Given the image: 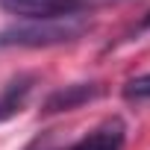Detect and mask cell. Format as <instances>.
Wrapping results in <instances>:
<instances>
[{
  "label": "cell",
  "instance_id": "6da1fadb",
  "mask_svg": "<svg viewBox=\"0 0 150 150\" xmlns=\"http://www.w3.org/2000/svg\"><path fill=\"white\" fill-rule=\"evenodd\" d=\"M86 30V21L77 15L65 18H44V21H27L18 27H9L0 35V44H21V47H47V44H62L77 38Z\"/></svg>",
  "mask_w": 150,
  "mask_h": 150
},
{
  "label": "cell",
  "instance_id": "7a4b0ae2",
  "mask_svg": "<svg viewBox=\"0 0 150 150\" xmlns=\"http://www.w3.org/2000/svg\"><path fill=\"white\" fill-rule=\"evenodd\" d=\"M6 12L27 18V21H44V18H65L77 15L83 0H0Z\"/></svg>",
  "mask_w": 150,
  "mask_h": 150
},
{
  "label": "cell",
  "instance_id": "3957f363",
  "mask_svg": "<svg viewBox=\"0 0 150 150\" xmlns=\"http://www.w3.org/2000/svg\"><path fill=\"white\" fill-rule=\"evenodd\" d=\"M124 138H127L124 121L112 118V121L100 124L94 132H88L86 138H80L71 150H121V147H124Z\"/></svg>",
  "mask_w": 150,
  "mask_h": 150
},
{
  "label": "cell",
  "instance_id": "277c9868",
  "mask_svg": "<svg viewBox=\"0 0 150 150\" xmlns=\"http://www.w3.org/2000/svg\"><path fill=\"white\" fill-rule=\"evenodd\" d=\"M97 94L94 86H71L65 91H56L50 100H47V112H62V109H74V106H80L83 100H91Z\"/></svg>",
  "mask_w": 150,
  "mask_h": 150
},
{
  "label": "cell",
  "instance_id": "5b68a950",
  "mask_svg": "<svg viewBox=\"0 0 150 150\" xmlns=\"http://www.w3.org/2000/svg\"><path fill=\"white\" fill-rule=\"evenodd\" d=\"M27 91H30V77H21V80H15V83H9V88H6V94H3V100H0V121H3V118H9V115H15V112H18V106L24 103V97H27Z\"/></svg>",
  "mask_w": 150,
  "mask_h": 150
},
{
  "label": "cell",
  "instance_id": "8992f818",
  "mask_svg": "<svg viewBox=\"0 0 150 150\" xmlns=\"http://www.w3.org/2000/svg\"><path fill=\"white\" fill-rule=\"evenodd\" d=\"M124 94L129 100H150V74H144V77H135L127 83Z\"/></svg>",
  "mask_w": 150,
  "mask_h": 150
},
{
  "label": "cell",
  "instance_id": "52a82bcc",
  "mask_svg": "<svg viewBox=\"0 0 150 150\" xmlns=\"http://www.w3.org/2000/svg\"><path fill=\"white\" fill-rule=\"evenodd\" d=\"M144 27H150V15H147V18H144Z\"/></svg>",
  "mask_w": 150,
  "mask_h": 150
}]
</instances>
